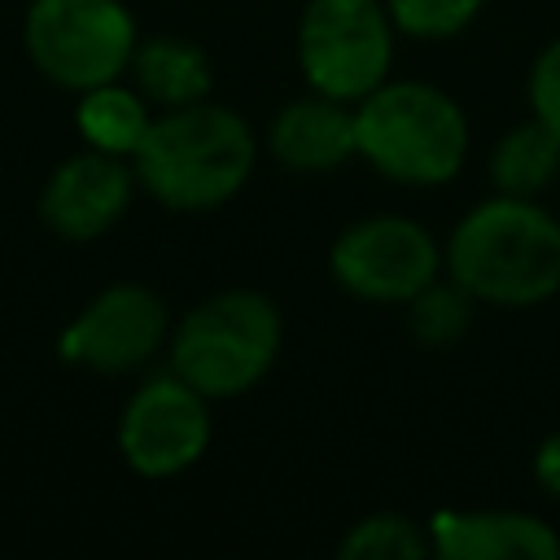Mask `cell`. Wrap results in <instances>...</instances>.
Wrapping results in <instances>:
<instances>
[{"instance_id":"obj_1","label":"cell","mask_w":560,"mask_h":560,"mask_svg":"<svg viewBox=\"0 0 560 560\" xmlns=\"http://www.w3.org/2000/svg\"><path fill=\"white\" fill-rule=\"evenodd\" d=\"M254 158V131L236 109L192 101L149 122L131 171L171 210H214L245 188Z\"/></svg>"},{"instance_id":"obj_2","label":"cell","mask_w":560,"mask_h":560,"mask_svg":"<svg viewBox=\"0 0 560 560\" xmlns=\"http://www.w3.org/2000/svg\"><path fill=\"white\" fill-rule=\"evenodd\" d=\"M446 271L472 302H547L560 289V223L529 197L499 192L455 223L446 241Z\"/></svg>"},{"instance_id":"obj_3","label":"cell","mask_w":560,"mask_h":560,"mask_svg":"<svg viewBox=\"0 0 560 560\" xmlns=\"http://www.w3.org/2000/svg\"><path fill=\"white\" fill-rule=\"evenodd\" d=\"M354 153L394 184L433 188L464 166L468 118L433 83L385 79L354 105Z\"/></svg>"},{"instance_id":"obj_4","label":"cell","mask_w":560,"mask_h":560,"mask_svg":"<svg viewBox=\"0 0 560 560\" xmlns=\"http://www.w3.org/2000/svg\"><path fill=\"white\" fill-rule=\"evenodd\" d=\"M280 354V311L254 289H228L192 306L171 332V372L206 398L254 389Z\"/></svg>"},{"instance_id":"obj_5","label":"cell","mask_w":560,"mask_h":560,"mask_svg":"<svg viewBox=\"0 0 560 560\" xmlns=\"http://www.w3.org/2000/svg\"><path fill=\"white\" fill-rule=\"evenodd\" d=\"M22 39L35 70L70 92L114 83L140 44L118 0H31Z\"/></svg>"},{"instance_id":"obj_6","label":"cell","mask_w":560,"mask_h":560,"mask_svg":"<svg viewBox=\"0 0 560 560\" xmlns=\"http://www.w3.org/2000/svg\"><path fill=\"white\" fill-rule=\"evenodd\" d=\"M298 61L315 92L363 101L394 61V22L381 0H306L298 22Z\"/></svg>"},{"instance_id":"obj_7","label":"cell","mask_w":560,"mask_h":560,"mask_svg":"<svg viewBox=\"0 0 560 560\" xmlns=\"http://www.w3.org/2000/svg\"><path fill=\"white\" fill-rule=\"evenodd\" d=\"M332 280L368 302H411L424 284L438 280L442 254L416 219L376 214L350 223L328 254Z\"/></svg>"},{"instance_id":"obj_8","label":"cell","mask_w":560,"mask_h":560,"mask_svg":"<svg viewBox=\"0 0 560 560\" xmlns=\"http://www.w3.org/2000/svg\"><path fill=\"white\" fill-rule=\"evenodd\" d=\"M210 398L184 376L144 381L118 420V451L140 477H175L192 468L210 446Z\"/></svg>"},{"instance_id":"obj_9","label":"cell","mask_w":560,"mask_h":560,"mask_svg":"<svg viewBox=\"0 0 560 560\" xmlns=\"http://www.w3.org/2000/svg\"><path fill=\"white\" fill-rule=\"evenodd\" d=\"M166 306L144 284H109L101 289L79 319L61 332V359L118 376L149 363L166 341Z\"/></svg>"},{"instance_id":"obj_10","label":"cell","mask_w":560,"mask_h":560,"mask_svg":"<svg viewBox=\"0 0 560 560\" xmlns=\"http://www.w3.org/2000/svg\"><path fill=\"white\" fill-rule=\"evenodd\" d=\"M131 188H136V171L122 158L88 149V153L66 158L52 171V179L44 184V197H39V214L57 236L92 241L122 219Z\"/></svg>"},{"instance_id":"obj_11","label":"cell","mask_w":560,"mask_h":560,"mask_svg":"<svg viewBox=\"0 0 560 560\" xmlns=\"http://www.w3.org/2000/svg\"><path fill=\"white\" fill-rule=\"evenodd\" d=\"M433 556L442 560H556L560 534L534 516L512 508H468L438 512L429 521Z\"/></svg>"},{"instance_id":"obj_12","label":"cell","mask_w":560,"mask_h":560,"mask_svg":"<svg viewBox=\"0 0 560 560\" xmlns=\"http://www.w3.org/2000/svg\"><path fill=\"white\" fill-rule=\"evenodd\" d=\"M350 101L337 96H302L293 105H284L271 122V153L289 166V171H332L354 153V109H346Z\"/></svg>"},{"instance_id":"obj_13","label":"cell","mask_w":560,"mask_h":560,"mask_svg":"<svg viewBox=\"0 0 560 560\" xmlns=\"http://www.w3.org/2000/svg\"><path fill=\"white\" fill-rule=\"evenodd\" d=\"M127 70L136 74V92L162 109L206 101L210 92V57L197 44L175 39V35H153L136 44Z\"/></svg>"},{"instance_id":"obj_14","label":"cell","mask_w":560,"mask_h":560,"mask_svg":"<svg viewBox=\"0 0 560 560\" xmlns=\"http://www.w3.org/2000/svg\"><path fill=\"white\" fill-rule=\"evenodd\" d=\"M74 122H79V131H83V140L92 149L114 153V158H131L136 144L144 140L153 114H149V105H144L140 92L118 88V79H114V83H101V88L79 92Z\"/></svg>"},{"instance_id":"obj_15","label":"cell","mask_w":560,"mask_h":560,"mask_svg":"<svg viewBox=\"0 0 560 560\" xmlns=\"http://www.w3.org/2000/svg\"><path fill=\"white\" fill-rule=\"evenodd\" d=\"M556 171H560V136L538 118L512 127L490 153V179L508 197L542 192Z\"/></svg>"},{"instance_id":"obj_16","label":"cell","mask_w":560,"mask_h":560,"mask_svg":"<svg viewBox=\"0 0 560 560\" xmlns=\"http://www.w3.org/2000/svg\"><path fill=\"white\" fill-rule=\"evenodd\" d=\"M346 560H424L433 556L429 529H420L402 512H376L363 516L337 547Z\"/></svg>"},{"instance_id":"obj_17","label":"cell","mask_w":560,"mask_h":560,"mask_svg":"<svg viewBox=\"0 0 560 560\" xmlns=\"http://www.w3.org/2000/svg\"><path fill=\"white\" fill-rule=\"evenodd\" d=\"M411 332L424 346H446L455 337H464L468 319H472V298L451 280V284H424L411 302Z\"/></svg>"},{"instance_id":"obj_18","label":"cell","mask_w":560,"mask_h":560,"mask_svg":"<svg viewBox=\"0 0 560 560\" xmlns=\"http://www.w3.org/2000/svg\"><path fill=\"white\" fill-rule=\"evenodd\" d=\"M389 9V22L394 31L402 35H416V39H446V35H459L481 0H385Z\"/></svg>"},{"instance_id":"obj_19","label":"cell","mask_w":560,"mask_h":560,"mask_svg":"<svg viewBox=\"0 0 560 560\" xmlns=\"http://www.w3.org/2000/svg\"><path fill=\"white\" fill-rule=\"evenodd\" d=\"M529 105L534 118L560 136V39H551L529 70Z\"/></svg>"},{"instance_id":"obj_20","label":"cell","mask_w":560,"mask_h":560,"mask_svg":"<svg viewBox=\"0 0 560 560\" xmlns=\"http://www.w3.org/2000/svg\"><path fill=\"white\" fill-rule=\"evenodd\" d=\"M534 477H538V486H542L547 494L560 499V433H551V438L538 446V455H534Z\"/></svg>"}]
</instances>
